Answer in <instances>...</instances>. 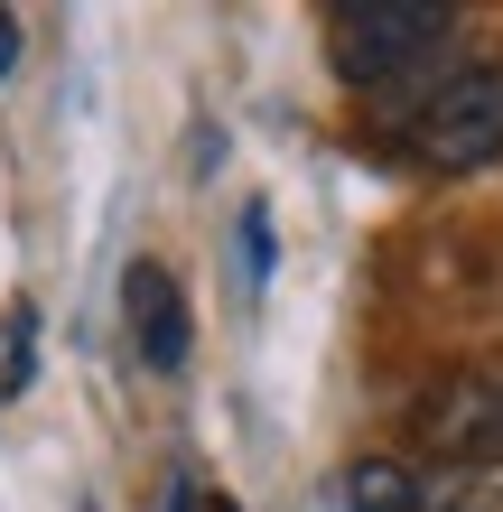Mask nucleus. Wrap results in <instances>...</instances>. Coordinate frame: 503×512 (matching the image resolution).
<instances>
[{"label":"nucleus","mask_w":503,"mask_h":512,"mask_svg":"<svg viewBox=\"0 0 503 512\" xmlns=\"http://www.w3.org/2000/svg\"><path fill=\"white\" fill-rule=\"evenodd\" d=\"M448 38H457V10H438V0H354V10H327V47H336L345 84H392L410 66H429Z\"/></svg>","instance_id":"nucleus-1"},{"label":"nucleus","mask_w":503,"mask_h":512,"mask_svg":"<svg viewBox=\"0 0 503 512\" xmlns=\"http://www.w3.org/2000/svg\"><path fill=\"white\" fill-rule=\"evenodd\" d=\"M410 149L448 177L494 168L503 159V56H476V66L438 75V94L410 112Z\"/></svg>","instance_id":"nucleus-2"},{"label":"nucleus","mask_w":503,"mask_h":512,"mask_svg":"<svg viewBox=\"0 0 503 512\" xmlns=\"http://www.w3.org/2000/svg\"><path fill=\"white\" fill-rule=\"evenodd\" d=\"M122 326H131V354H140L150 373H187L196 317H187V289H177L159 261H131V270H122Z\"/></svg>","instance_id":"nucleus-3"},{"label":"nucleus","mask_w":503,"mask_h":512,"mask_svg":"<svg viewBox=\"0 0 503 512\" xmlns=\"http://www.w3.org/2000/svg\"><path fill=\"white\" fill-rule=\"evenodd\" d=\"M429 438L448 457H476L503 475V364H466L448 391L429 401Z\"/></svg>","instance_id":"nucleus-4"},{"label":"nucleus","mask_w":503,"mask_h":512,"mask_svg":"<svg viewBox=\"0 0 503 512\" xmlns=\"http://www.w3.org/2000/svg\"><path fill=\"white\" fill-rule=\"evenodd\" d=\"M345 503L354 512H438V494L410 466H392V457H364V466H354L345 475Z\"/></svg>","instance_id":"nucleus-5"},{"label":"nucleus","mask_w":503,"mask_h":512,"mask_svg":"<svg viewBox=\"0 0 503 512\" xmlns=\"http://www.w3.org/2000/svg\"><path fill=\"white\" fill-rule=\"evenodd\" d=\"M28 373H38V317H10V364H0V391H28Z\"/></svg>","instance_id":"nucleus-6"},{"label":"nucleus","mask_w":503,"mask_h":512,"mask_svg":"<svg viewBox=\"0 0 503 512\" xmlns=\"http://www.w3.org/2000/svg\"><path fill=\"white\" fill-rule=\"evenodd\" d=\"M438 512H503V475H476V485H438Z\"/></svg>","instance_id":"nucleus-7"},{"label":"nucleus","mask_w":503,"mask_h":512,"mask_svg":"<svg viewBox=\"0 0 503 512\" xmlns=\"http://www.w3.org/2000/svg\"><path fill=\"white\" fill-rule=\"evenodd\" d=\"M243 261H252V280H261V270H271V224H261V205L243 215Z\"/></svg>","instance_id":"nucleus-8"},{"label":"nucleus","mask_w":503,"mask_h":512,"mask_svg":"<svg viewBox=\"0 0 503 512\" xmlns=\"http://www.w3.org/2000/svg\"><path fill=\"white\" fill-rule=\"evenodd\" d=\"M0 75H19V19L0 10Z\"/></svg>","instance_id":"nucleus-9"}]
</instances>
